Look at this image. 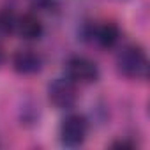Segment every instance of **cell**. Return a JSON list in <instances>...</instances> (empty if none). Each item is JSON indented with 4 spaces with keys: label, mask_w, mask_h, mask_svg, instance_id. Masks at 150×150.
<instances>
[{
    "label": "cell",
    "mask_w": 150,
    "mask_h": 150,
    "mask_svg": "<svg viewBox=\"0 0 150 150\" xmlns=\"http://www.w3.org/2000/svg\"><path fill=\"white\" fill-rule=\"evenodd\" d=\"M118 71L127 78L145 80L148 72V60L139 46H125L117 57Z\"/></svg>",
    "instance_id": "6da1fadb"
},
{
    "label": "cell",
    "mask_w": 150,
    "mask_h": 150,
    "mask_svg": "<svg viewBox=\"0 0 150 150\" xmlns=\"http://www.w3.org/2000/svg\"><path fill=\"white\" fill-rule=\"evenodd\" d=\"M48 97H50V103L60 110L72 108L78 99L76 83L69 78H57L48 87Z\"/></svg>",
    "instance_id": "7a4b0ae2"
},
{
    "label": "cell",
    "mask_w": 150,
    "mask_h": 150,
    "mask_svg": "<svg viewBox=\"0 0 150 150\" xmlns=\"http://www.w3.org/2000/svg\"><path fill=\"white\" fill-rule=\"evenodd\" d=\"M88 124L81 115H69L60 125V139L67 146H80L87 138Z\"/></svg>",
    "instance_id": "3957f363"
},
{
    "label": "cell",
    "mask_w": 150,
    "mask_h": 150,
    "mask_svg": "<svg viewBox=\"0 0 150 150\" xmlns=\"http://www.w3.org/2000/svg\"><path fill=\"white\" fill-rule=\"evenodd\" d=\"M67 78L74 83H94L99 78L97 65L87 57H71L67 60Z\"/></svg>",
    "instance_id": "277c9868"
},
{
    "label": "cell",
    "mask_w": 150,
    "mask_h": 150,
    "mask_svg": "<svg viewBox=\"0 0 150 150\" xmlns=\"http://www.w3.org/2000/svg\"><path fill=\"white\" fill-rule=\"evenodd\" d=\"M13 67L20 74H35L42 67V58L32 50H20L13 57Z\"/></svg>",
    "instance_id": "5b68a950"
},
{
    "label": "cell",
    "mask_w": 150,
    "mask_h": 150,
    "mask_svg": "<svg viewBox=\"0 0 150 150\" xmlns=\"http://www.w3.org/2000/svg\"><path fill=\"white\" fill-rule=\"evenodd\" d=\"M16 28H18V34L27 41H37V39H41V35L44 32V27H42L41 20L37 16L30 14V13L18 18Z\"/></svg>",
    "instance_id": "8992f818"
},
{
    "label": "cell",
    "mask_w": 150,
    "mask_h": 150,
    "mask_svg": "<svg viewBox=\"0 0 150 150\" xmlns=\"http://www.w3.org/2000/svg\"><path fill=\"white\" fill-rule=\"evenodd\" d=\"M92 35H94V39L97 41V44L99 46H103V48H113L117 42H118V37H120V30H118V27L115 25V23H111V21H106V23H103V25H99V27H96L94 28V32H92Z\"/></svg>",
    "instance_id": "52a82bcc"
},
{
    "label": "cell",
    "mask_w": 150,
    "mask_h": 150,
    "mask_svg": "<svg viewBox=\"0 0 150 150\" xmlns=\"http://www.w3.org/2000/svg\"><path fill=\"white\" fill-rule=\"evenodd\" d=\"M16 21H18V18H16V14H14L13 11H9V9L0 11V32H2V34H11V32H14Z\"/></svg>",
    "instance_id": "ba28073f"
},
{
    "label": "cell",
    "mask_w": 150,
    "mask_h": 150,
    "mask_svg": "<svg viewBox=\"0 0 150 150\" xmlns=\"http://www.w3.org/2000/svg\"><path fill=\"white\" fill-rule=\"evenodd\" d=\"M32 7L37 11H55L58 7V0H32Z\"/></svg>",
    "instance_id": "9c48e42d"
},
{
    "label": "cell",
    "mask_w": 150,
    "mask_h": 150,
    "mask_svg": "<svg viewBox=\"0 0 150 150\" xmlns=\"http://www.w3.org/2000/svg\"><path fill=\"white\" fill-rule=\"evenodd\" d=\"M111 146H113V148H134L136 145H134L132 141H115Z\"/></svg>",
    "instance_id": "30bf717a"
},
{
    "label": "cell",
    "mask_w": 150,
    "mask_h": 150,
    "mask_svg": "<svg viewBox=\"0 0 150 150\" xmlns=\"http://www.w3.org/2000/svg\"><path fill=\"white\" fill-rule=\"evenodd\" d=\"M2 62H4V50L0 46V65H2Z\"/></svg>",
    "instance_id": "8fae6325"
}]
</instances>
